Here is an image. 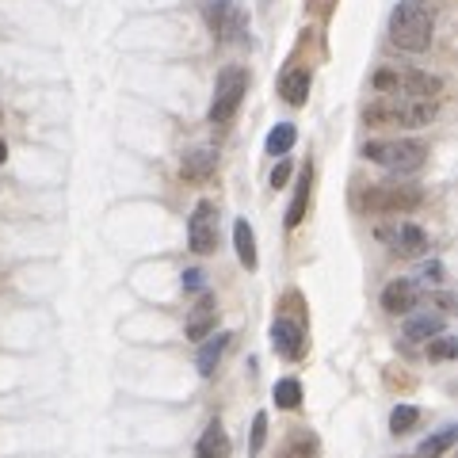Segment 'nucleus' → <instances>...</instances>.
<instances>
[{
  "label": "nucleus",
  "mask_w": 458,
  "mask_h": 458,
  "mask_svg": "<svg viewBox=\"0 0 458 458\" xmlns=\"http://www.w3.org/2000/svg\"><path fill=\"white\" fill-rule=\"evenodd\" d=\"M436 35V12L428 0H401L390 16V42L405 54H424Z\"/></svg>",
  "instance_id": "f257e3e1"
},
{
  "label": "nucleus",
  "mask_w": 458,
  "mask_h": 458,
  "mask_svg": "<svg viewBox=\"0 0 458 458\" xmlns=\"http://www.w3.org/2000/svg\"><path fill=\"white\" fill-rule=\"evenodd\" d=\"M436 99H412V96H378L363 107V119L370 126H428L436 119Z\"/></svg>",
  "instance_id": "f03ea898"
},
{
  "label": "nucleus",
  "mask_w": 458,
  "mask_h": 458,
  "mask_svg": "<svg viewBox=\"0 0 458 458\" xmlns=\"http://www.w3.org/2000/svg\"><path fill=\"white\" fill-rule=\"evenodd\" d=\"M363 157L390 172H420L428 161V146L412 138H390V141H367Z\"/></svg>",
  "instance_id": "7ed1b4c3"
},
{
  "label": "nucleus",
  "mask_w": 458,
  "mask_h": 458,
  "mask_svg": "<svg viewBox=\"0 0 458 458\" xmlns=\"http://www.w3.org/2000/svg\"><path fill=\"white\" fill-rule=\"evenodd\" d=\"M245 92H249V69L241 65H225L218 81H214V99H210V123L214 126H229L233 114L245 104Z\"/></svg>",
  "instance_id": "20e7f679"
},
{
  "label": "nucleus",
  "mask_w": 458,
  "mask_h": 458,
  "mask_svg": "<svg viewBox=\"0 0 458 458\" xmlns=\"http://www.w3.org/2000/svg\"><path fill=\"white\" fill-rule=\"evenodd\" d=\"M375 92L382 96H412V99H439L443 81L420 69H378L375 73Z\"/></svg>",
  "instance_id": "39448f33"
},
{
  "label": "nucleus",
  "mask_w": 458,
  "mask_h": 458,
  "mask_svg": "<svg viewBox=\"0 0 458 458\" xmlns=\"http://www.w3.org/2000/svg\"><path fill=\"white\" fill-rule=\"evenodd\" d=\"M360 203L370 214H409L424 203V191L412 188V183H375V188L363 191Z\"/></svg>",
  "instance_id": "423d86ee"
},
{
  "label": "nucleus",
  "mask_w": 458,
  "mask_h": 458,
  "mask_svg": "<svg viewBox=\"0 0 458 458\" xmlns=\"http://www.w3.org/2000/svg\"><path fill=\"white\" fill-rule=\"evenodd\" d=\"M375 233H378L382 245L390 252H397V256H424L428 249H432V237L412 222H386V225L375 229Z\"/></svg>",
  "instance_id": "0eeeda50"
},
{
  "label": "nucleus",
  "mask_w": 458,
  "mask_h": 458,
  "mask_svg": "<svg viewBox=\"0 0 458 458\" xmlns=\"http://www.w3.org/2000/svg\"><path fill=\"white\" fill-rule=\"evenodd\" d=\"M188 245L199 256H210L214 249H218V207H214L210 199H203V203L195 207V214H191V222H188Z\"/></svg>",
  "instance_id": "6e6552de"
},
{
  "label": "nucleus",
  "mask_w": 458,
  "mask_h": 458,
  "mask_svg": "<svg viewBox=\"0 0 458 458\" xmlns=\"http://www.w3.org/2000/svg\"><path fill=\"white\" fill-rule=\"evenodd\" d=\"M271 348H276V355H283V360L298 363L306 355V325L291 321V318H276V325H271Z\"/></svg>",
  "instance_id": "1a4fd4ad"
},
{
  "label": "nucleus",
  "mask_w": 458,
  "mask_h": 458,
  "mask_svg": "<svg viewBox=\"0 0 458 458\" xmlns=\"http://www.w3.org/2000/svg\"><path fill=\"white\" fill-rule=\"evenodd\" d=\"M207 23L218 42H233L241 35V27H245V20H241V12L229 4V0H210L207 4Z\"/></svg>",
  "instance_id": "9d476101"
},
{
  "label": "nucleus",
  "mask_w": 458,
  "mask_h": 458,
  "mask_svg": "<svg viewBox=\"0 0 458 458\" xmlns=\"http://www.w3.org/2000/svg\"><path fill=\"white\" fill-rule=\"evenodd\" d=\"M214 325H218V302H214V294H203L191 306L188 321H183V333H188L191 340H207L214 333Z\"/></svg>",
  "instance_id": "9b49d317"
},
{
  "label": "nucleus",
  "mask_w": 458,
  "mask_h": 458,
  "mask_svg": "<svg viewBox=\"0 0 458 458\" xmlns=\"http://www.w3.org/2000/svg\"><path fill=\"white\" fill-rule=\"evenodd\" d=\"M412 306H420V286L412 279H394L382 291V310L386 313H409Z\"/></svg>",
  "instance_id": "f8f14e48"
},
{
  "label": "nucleus",
  "mask_w": 458,
  "mask_h": 458,
  "mask_svg": "<svg viewBox=\"0 0 458 458\" xmlns=\"http://www.w3.org/2000/svg\"><path fill=\"white\" fill-rule=\"evenodd\" d=\"M310 191H313V168L306 165L302 172H298V188H294V199L291 207H286V229H298L310 210Z\"/></svg>",
  "instance_id": "ddd939ff"
},
{
  "label": "nucleus",
  "mask_w": 458,
  "mask_h": 458,
  "mask_svg": "<svg viewBox=\"0 0 458 458\" xmlns=\"http://www.w3.org/2000/svg\"><path fill=\"white\" fill-rule=\"evenodd\" d=\"M279 96H283L291 107H302L306 96H310V69H302V65H291V69H286L283 81H279Z\"/></svg>",
  "instance_id": "4468645a"
},
{
  "label": "nucleus",
  "mask_w": 458,
  "mask_h": 458,
  "mask_svg": "<svg viewBox=\"0 0 458 458\" xmlns=\"http://www.w3.org/2000/svg\"><path fill=\"white\" fill-rule=\"evenodd\" d=\"M229 451H233V443H229V436H225V428L214 420L203 436H199V443H195V458H229Z\"/></svg>",
  "instance_id": "2eb2a0df"
},
{
  "label": "nucleus",
  "mask_w": 458,
  "mask_h": 458,
  "mask_svg": "<svg viewBox=\"0 0 458 458\" xmlns=\"http://www.w3.org/2000/svg\"><path fill=\"white\" fill-rule=\"evenodd\" d=\"M214 165H218V157H214L210 149H195L183 157V165H180V176L188 180V183H203L214 176Z\"/></svg>",
  "instance_id": "dca6fc26"
},
{
  "label": "nucleus",
  "mask_w": 458,
  "mask_h": 458,
  "mask_svg": "<svg viewBox=\"0 0 458 458\" xmlns=\"http://www.w3.org/2000/svg\"><path fill=\"white\" fill-rule=\"evenodd\" d=\"M443 328H447L443 313H417V318H409V325H405V340H412V344L432 340L443 333Z\"/></svg>",
  "instance_id": "f3484780"
},
{
  "label": "nucleus",
  "mask_w": 458,
  "mask_h": 458,
  "mask_svg": "<svg viewBox=\"0 0 458 458\" xmlns=\"http://www.w3.org/2000/svg\"><path fill=\"white\" fill-rule=\"evenodd\" d=\"M233 245H237V260L249 271H256V264H260V256H256V233H252V225L245 218L233 222Z\"/></svg>",
  "instance_id": "a211bd4d"
},
{
  "label": "nucleus",
  "mask_w": 458,
  "mask_h": 458,
  "mask_svg": "<svg viewBox=\"0 0 458 458\" xmlns=\"http://www.w3.org/2000/svg\"><path fill=\"white\" fill-rule=\"evenodd\" d=\"M214 336V333H210ZM229 348V333H218V336H214V340H207L203 344V348H199V375H203V378H210L214 375V370H218V363H222V352Z\"/></svg>",
  "instance_id": "6ab92c4d"
},
{
  "label": "nucleus",
  "mask_w": 458,
  "mask_h": 458,
  "mask_svg": "<svg viewBox=\"0 0 458 458\" xmlns=\"http://www.w3.org/2000/svg\"><path fill=\"white\" fill-rule=\"evenodd\" d=\"M454 439H458V428H443V432L436 436H428L420 447H417V458H443L451 447H454Z\"/></svg>",
  "instance_id": "aec40b11"
},
{
  "label": "nucleus",
  "mask_w": 458,
  "mask_h": 458,
  "mask_svg": "<svg viewBox=\"0 0 458 458\" xmlns=\"http://www.w3.org/2000/svg\"><path fill=\"white\" fill-rule=\"evenodd\" d=\"M318 454H321V447H318V439H313L310 432H294L279 451V458H318Z\"/></svg>",
  "instance_id": "412c9836"
},
{
  "label": "nucleus",
  "mask_w": 458,
  "mask_h": 458,
  "mask_svg": "<svg viewBox=\"0 0 458 458\" xmlns=\"http://www.w3.org/2000/svg\"><path fill=\"white\" fill-rule=\"evenodd\" d=\"M294 141H298V131H294V126H291V123H279L276 131L267 134V153H271V157H286Z\"/></svg>",
  "instance_id": "4be33fe9"
},
{
  "label": "nucleus",
  "mask_w": 458,
  "mask_h": 458,
  "mask_svg": "<svg viewBox=\"0 0 458 458\" xmlns=\"http://www.w3.org/2000/svg\"><path fill=\"white\" fill-rule=\"evenodd\" d=\"M417 420H420V409H417V405H397V409L390 412V432H394V436H405V432H412V428H417Z\"/></svg>",
  "instance_id": "5701e85b"
},
{
  "label": "nucleus",
  "mask_w": 458,
  "mask_h": 458,
  "mask_svg": "<svg viewBox=\"0 0 458 458\" xmlns=\"http://www.w3.org/2000/svg\"><path fill=\"white\" fill-rule=\"evenodd\" d=\"M276 405L279 409H298V405H302V386H298V378L276 382Z\"/></svg>",
  "instance_id": "b1692460"
},
{
  "label": "nucleus",
  "mask_w": 458,
  "mask_h": 458,
  "mask_svg": "<svg viewBox=\"0 0 458 458\" xmlns=\"http://www.w3.org/2000/svg\"><path fill=\"white\" fill-rule=\"evenodd\" d=\"M264 439H267V412H256L252 417V439H249V454L252 458H260Z\"/></svg>",
  "instance_id": "393cba45"
},
{
  "label": "nucleus",
  "mask_w": 458,
  "mask_h": 458,
  "mask_svg": "<svg viewBox=\"0 0 458 458\" xmlns=\"http://www.w3.org/2000/svg\"><path fill=\"white\" fill-rule=\"evenodd\" d=\"M428 355H432V360H451L454 355V336H432V344H428Z\"/></svg>",
  "instance_id": "a878e982"
},
{
  "label": "nucleus",
  "mask_w": 458,
  "mask_h": 458,
  "mask_svg": "<svg viewBox=\"0 0 458 458\" xmlns=\"http://www.w3.org/2000/svg\"><path fill=\"white\" fill-rule=\"evenodd\" d=\"M207 279H203V271L191 267V271H183V291H203Z\"/></svg>",
  "instance_id": "bb28decb"
},
{
  "label": "nucleus",
  "mask_w": 458,
  "mask_h": 458,
  "mask_svg": "<svg viewBox=\"0 0 458 458\" xmlns=\"http://www.w3.org/2000/svg\"><path fill=\"white\" fill-rule=\"evenodd\" d=\"M286 180H291V161H279L276 172H271V188H283Z\"/></svg>",
  "instance_id": "cd10ccee"
},
{
  "label": "nucleus",
  "mask_w": 458,
  "mask_h": 458,
  "mask_svg": "<svg viewBox=\"0 0 458 458\" xmlns=\"http://www.w3.org/2000/svg\"><path fill=\"white\" fill-rule=\"evenodd\" d=\"M420 279H424V283H443V264H436V260H432V264H428V267L420 271Z\"/></svg>",
  "instance_id": "c85d7f7f"
},
{
  "label": "nucleus",
  "mask_w": 458,
  "mask_h": 458,
  "mask_svg": "<svg viewBox=\"0 0 458 458\" xmlns=\"http://www.w3.org/2000/svg\"><path fill=\"white\" fill-rule=\"evenodd\" d=\"M8 161V146H4V141H0V165H4Z\"/></svg>",
  "instance_id": "c756f323"
}]
</instances>
